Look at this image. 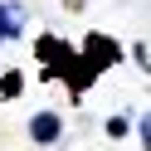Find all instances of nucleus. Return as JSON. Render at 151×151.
Instances as JSON below:
<instances>
[{
    "label": "nucleus",
    "mask_w": 151,
    "mask_h": 151,
    "mask_svg": "<svg viewBox=\"0 0 151 151\" xmlns=\"http://www.w3.org/2000/svg\"><path fill=\"white\" fill-rule=\"evenodd\" d=\"M59 137H63V117H59V112H34V117H29V141L54 146Z\"/></svg>",
    "instance_id": "f257e3e1"
},
{
    "label": "nucleus",
    "mask_w": 151,
    "mask_h": 151,
    "mask_svg": "<svg viewBox=\"0 0 151 151\" xmlns=\"http://www.w3.org/2000/svg\"><path fill=\"white\" fill-rule=\"evenodd\" d=\"M20 34H24V10H20V5H5V0H0V44L20 39Z\"/></svg>",
    "instance_id": "f03ea898"
},
{
    "label": "nucleus",
    "mask_w": 151,
    "mask_h": 151,
    "mask_svg": "<svg viewBox=\"0 0 151 151\" xmlns=\"http://www.w3.org/2000/svg\"><path fill=\"white\" fill-rule=\"evenodd\" d=\"M127 132H132V117H127V112H117V117H107V137H112V141H122Z\"/></svg>",
    "instance_id": "7ed1b4c3"
},
{
    "label": "nucleus",
    "mask_w": 151,
    "mask_h": 151,
    "mask_svg": "<svg viewBox=\"0 0 151 151\" xmlns=\"http://www.w3.org/2000/svg\"><path fill=\"white\" fill-rule=\"evenodd\" d=\"M20 73H5V78H0V102H5V98H15V93H20Z\"/></svg>",
    "instance_id": "20e7f679"
}]
</instances>
